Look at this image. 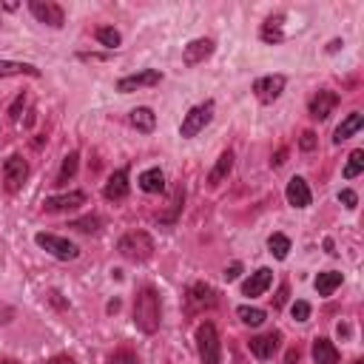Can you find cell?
Returning a JSON list of instances; mask_svg holds the SVG:
<instances>
[{"instance_id": "cell-1", "label": "cell", "mask_w": 364, "mask_h": 364, "mask_svg": "<svg viewBox=\"0 0 364 364\" xmlns=\"http://www.w3.org/2000/svg\"><path fill=\"white\" fill-rule=\"evenodd\" d=\"M160 319H163V305H160V294L154 287H142L134 302V325L142 333H157L160 330Z\"/></svg>"}, {"instance_id": "cell-2", "label": "cell", "mask_w": 364, "mask_h": 364, "mask_svg": "<svg viewBox=\"0 0 364 364\" xmlns=\"http://www.w3.org/2000/svg\"><path fill=\"white\" fill-rule=\"evenodd\" d=\"M117 251L123 259L128 262H145V259H151L154 256V239L151 234H145V231H128L120 242H117Z\"/></svg>"}, {"instance_id": "cell-3", "label": "cell", "mask_w": 364, "mask_h": 364, "mask_svg": "<svg viewBox=\"0 0 364 364\" xmlns=\"http://www.w3.org/2000/svg\"><path fill=\"white\" fill-rule=\"evenodd\" d=\"M196 353L202 364H220L222 361V344H220V333L211 322H202L196 327Z\"/></svg>"}, {"instance_id": "cell-4", "label": "cell", "mask_w": 364, "mask_h": 364, "mask_svg": "<svg viewBox=\"0 0 364 364\" xmlns=\"http://www.w3.org/2000/svg\"><path fill=\"white\" fill-rule=\"evenodd\" d=\"M34 242H37L46 253H51L54 259H63V262L77 259V256H80V251H77V245H75V242H68V239H63V237H57V234H46V231H40V234L34 237Z\"/></svg>"}, {"instance_id": "cell-5", "label": "cell", "mask_w": 364, "mask_h": 364, "mask_svg": "<svg viewBox=\"0 0 364 364\" xmlns=\"http://www.w3.org/2000/svg\"><path fill=\"white\" fill-rule=\"evenodd\" d=\"M211 120H213V100H205V103L194 106V108L185 114V120H182V125H180V134H182L185 139H191V137H196Z\"/></svg>"}, {"instance_id": "cell-6", "label": "cell", "mask_w": 364, "mask_h": 364, "mask_svg": "<svg viewBox=\"0 0 364 364\" xmlns=\"http://www.w3.org/2000/svg\"><path fill=\"white\" fill-rule=\"evenodd\" d=\"M26 177H29L26 160H23L20 154H12V157L4 163V182H6V191H9V194L20 191L23 182H26Z\"/></svg>"}, {"instance_id": "cell-7", "label": "cell", "mask_w": 364, "mask_h": 364, "mask_svg": "<svg viewBox=\"0 0 364 364\" xmlns=\"http://www.w3.org/2000/svg\"><path fill=\"white\" fill-rule=\"evenodd\" d=\"M29 12H32L40 23L51 26V29H60V26L65 23V12H63V6L51 4V0H32V4H29Z\"/></svg>"}, {"instance_id": "cell-8", "label": "cell", "mask_w": 364, "mask_h": 364, "mask_svg": "<svg viewBox=\"0 0 364 364\" xmlns=\"http://www.w3.org/2000/svg\"><path fill=\"white\" fill-rule=\"evenodd\" d=\"M284 83H287V80H284V75H268V77H259V80L253 83V92H256L259 103L270 106V103H276V100L282 97Z\"/></svg>"}, {"instance_id": "cell-9", "label": "cell", "mask_w": 364, "mask_h": 364, "mask_svg": "<svg viewBox=\"0 0 364 364\" xmlns=\"http://www.w3.org/2000/svg\"><path fill=\"white\" fill-rule=\"evenodd\" d=\"M163 80V75L157 68H145V71H137V75H128L117 83V92L128 94V92H137V89H145V86H157Z\"/></svg>"}, {"instance_id": "cell-10", "label": "cell", "mask_w": 364, "mask_h": 364, "mask_svg": "<svg viewBox=\"0 0 364 364\" xmlns=\"http://www.w3.org/2000/svg\"><path fill=\"white\" fill-rule=\"evenodd\" d=\"M216 305V290L205 282H194L188 287V308L191 310H205V308H213Z\"/></svg>"}, {"instance_id": "cell-11", "label": "cell", "mask_w": 364, "mask_h": 364, "mask_svg": "<svg viewBox=\"0 0 364 364\" xmlns=\"http://www.w3.org/2000/svg\"><path fill=\"white\" fill-rule=\"evenodd\" d=\"M213 49H216V43L211 37H196V40H191L185 46L182 60H185V65H199V63H205L213 54Z\"/></svg>"}, {"instance_id": "cell-12", "label": "cell", "mask_w": 364, "mask_h": 364, "mask_svg": "<svg viewBox=\"0 0 364 364\" xmlns=\"http://www.w3.org/2000/svg\"><path fill=\"white\" fill-rule=\"evenodd\" d=\"M103 196H106L108 202H123V199L128 196V168H117V171L108 177V182H106V188H103Z\"/></svg>"}, {"instance_id": "cell-13", "label": "cell", "mask_w": 364, "mask_h": 364, "mask_svg": "<svg viewBox=\"0 0 364 364\" xmlns=\"http://www.w3.org/2000/svg\"><path fill=\"white\" fill-rule=\"evenodd\" d=\"M80 205H86V194H83V191H68V194H63V196H49V199L43 202V208L51 211V213L75 211V208H80Z\"/></svg>"}, {"instance_id": "cell-14", "label": "cell", "mask_w": 364, "mask_h": 364, "mask_svg": "<svg viewBox=\"0 0 364 364\" xmlns=\"http://www.w3.org/2000/svg\"><path fill=\"white\" fill-rule=\"evenodd\" d=\"M279 341H282V333H268V336H253V339L248 341V347H251V353H253L259 361H268V358L279 350Z\"/></svg>"}, {"instance_id": "cell-15", "label": "cell", "mask_w": 364, "mask_h": 364, "mask_svg": "<svg viewBox=\"0 0 364 364\" xmlns=\"http://www.w3.org/2000/svg\"><path fill=\"white\" fill-rule=\"evenodd\" d=\"M284 196H287V202L294 205V208H308L313 202V194H310V188H308V182L302 177H294V180L287 182Z\"/></svg>"}, {"instance_id": "cell-16", "label": "cell", "mask_w": 364, "mask_h": 364, "mask_svg": "<svg viewBox=\"0 0 364 364\" xmlns=\"http://www.w3.org/2000/svg\"><path fill=\"white\" fill-rule=\"evenodd\" d=\"M270 284H273V270H270V268H259V270L251 273V279L242 284V294L253 299V296H262Z\"/></svg>"}, {"instance_id": "cell-17", "label": "cell", "mask_w": 364, "mask_h": 364, "mask_svg": "<svg viewBox=\"0 0 364 364\" xmlns=\"http://www.w3.org/2000/svg\"><path fill=\"white\" fill-rule=\"evenodd\" d=\"M336 106H339V94L325 89V92H319V94L310 100V117H313V120H327Z\"/></svg>"}, {"instance_id": "cell-18", "label": "cell", "mask_w": 364, "mask_h": 364, "mask_svg": "<svg viewBox=\"0 0 364 364\" xmlns=\"http://www.w3.org/2000/svg\"><path fill=\"white\" fill-rule=\"evenodd\" d=\"M361 125H364V114H361V111H350V114L341 120V125L336 128L333 142H336V145H341V142H344V139H350L356 131H361Z\"/></svg>"}, {"instance_id": "cell-19", "label": "cell", "mask_w": 364, "mask_h": 364, "mask_svg": "<svg viewBox=\"0 0 364 364\" xmlns=\"http://www.w3.org/2000/svg\"><path fill=\"white\" fill-rule=\"evenodd\" d=\"M234 160H237V157H234V151H231V149H228V151H222V154H220V160H216V165H213V168H211V174H208V182H211V185H220L222 180H228V174L234 171Z\"/></svg>"}, {"instance_id": "cell-20", "label": "cell", "mask_w": 364, "mask_h": 364, "mask_svg": "<svg viewBox=\"0 0 364 364\" xmlns=\"http://www.w3.org/2000/svg\"><path fill=\"white\" fill-rule=\"evenodd\" d=\"M128 120H131V125H134L137 131H142V134H151V131L157 128V114H154L151 108H145V106L134 108V111L128 114Z\"/></svg>"}, {"instance_id": "cell-21", "label": "cell", "mask_w": 364, "mask_h": 364, "mask_svg": "<svg viewBox=\"0 0 364 364\" xmlns=\"http://www.w3.org/2000/svg\"><path fill=\"white\" fill-rule=\"evenodd\" d=\"M18 75H29V77H40V68L32 63H15V60H0V77H18Z\"/></svg>"}, {"instance_id": "cell-22", "label": "cell", "mask_w": 364, "mask_h": 364, "mask_svg": "<svg viewBox=\"0 0 364 364\" xmlns=\"http://www.w3.org/2000/svg\"><path fill=\"white\" fill-rule=\"evenodd\" d=\"M313 361L316 364H339V350L330 339H316L313 341Z\"/></svg>"}, {"instance_id": "cell-23", "label": "cell", "mask_w": 364, "mask_h": 364, "mask_svg": "<svg viewBox=\"0 0 364 364\" xmlns=\"http://www.w3.org/2000/svg\"><path fill=\"white\" fill-rule=\"evenodd\" d=\"M139 188L145 191V194H160L163 188H165V174L160 171V168H149V171H142L139 174Z\"/></svg>"}, {"instance_id": "cell-24", "label": "cell", "mask_w": 364, "mask_h": 364, "mask_svg": "<svg viewBox=\"0 0 364 364\" xmlns=\"http://www.w3.org/2000/svg\"><path fill=\"white\" fill-rule=\"evenodd\" d=\"M282 15H276V18H268L265 23H262V29H259V37L265 40V43H282L284 40V32H282Z\"/></svg>"}, {"instance_id": "cell-25", "label": "cell", "mask_w": 364, "mask_h": 364, "mask_svg": "<svg viewBox=\"0 0 364 364\" xmlns=\"http://www.w3.org/2000/svg\"><path fill=\"white\" fill-rule=\"evenodd\" d=\"M339 284H341V273H339V270H327V273H319V276H316L319 296H330Z\"/></svg>"}, {"instance_id": "cell-26", "label": "cell", "mask_w": 364, "mask_h": 364, "mask_svg": "<svg viewBox=\"0 0 364 364\" xmlns=\"http://www.w3.org/2000/svg\"><path fill=\"white\" fill-rule=\"evenodd\" d=\"M77 165H80V154L77 151H71L63 157V165H60V174H57V185H65L71 177L77 174Z\"/></svg>"}, {"instance_id": "cell-27", "label": "cell", "mask_w": 364, "mask_h": 364, "mask_svg": "<svg viewBox=\"0 0 364 364\" xmlns=\"http://www.w3.org/2000/svg\"><path fill=\"white\" fill-rule=\"evenodd\" d=\"M361 171H364V151H361V149H356V151L347 157V165H344V180H356Z\"/></svg>"}, {"instance_id": "cell-28", "label": "cell", "mask_w": 364, "mask_h": 364, "mask_svg": "<svg viewBox=\"0 0 364 364\" xmlns=\"http://www.w3.org/2000/svg\"><path fill=\"white\" fill-rule=\"evenodd\" d=\"M268 248H270V253H273L276 259H287V253H290V239H287L284 234H270Z\"/></svg>"}, {"instance_id": "cell-29", "label": "cell", "mask_w": 364, "mask_h": 364, "mask_svg": "<svg viewBox=\"0 0 364 364\" xmlns=\"http://www.w3.org/2000/svg\"><path fill=\"white\" fill-rule=\"evenodd\" d=\"M237 316L248 325V327H259V325H265V310H259V308H248V305H242L239 310H237Z\"/></svg>"}, {"instance_id": "cell-30", "label": "cell", "mask_w": 364, "mask_h": 364, "mask_svg": "<svg viewBox=\"0 0 364 364\" xmlns=\"http://www.w3.org/2000/svg\"><path fill=\"white\" fill-rule=\"evenodd\" d=\"M97 43H100V46H106V49H117V46L123 43V37H120V32H117V29H111V26H100V29H97Z\"/></svg>"}, {"instance_id": "cell-31", "label": "cell", "mask_w": 364, "mask_h": 364, "mask_svg": "<svg viewBox=\"0 0 364 364\" xmlns=\"http://www.w3.org/2000/svg\"><path fill=\"white\" fill-rule=\"evenodd\" d=\"M71 228H77L83 234H97L100 231V220H97V216H86V220H75V222H71Z\"/></svg>"}, {"instance_id": "cell-32", "label": "cell", "mask_w": 364, "mask_h": 364, "mask_svg": "<svg viewBox=\"0 0 364 364\" xmlns=\"http://www.w3.org/2000/svg\"><path fill=\"white\" fill-rule=\"evenodd\" d=\"M108 364H139V358H137L134 350H114L111 358H108Z\"/></svg>"}, {"instance_id": "cell-33", "label": "cell", "mask_w": 364, "mask_h": 364, "mask_svg": "<svg viewBox=\"0 0 364 364\" xmlns=\"http://www.w3.org/2000/svg\"><path fill=\"white\" fill-rule=\"evenodd\" d=\"M290 316H294V322H308L310 319V305L308 302H294V308H290Z\"/></svg>"}, {"instance_id": "cell-34", "label": "cell", "mask_w": 364, "mask_h": 364, "mask_svg": "<svg viewBox=\"0 0 364 364\" xmlns=\"http://www.w3.org/2000/svg\"><path fill=\"white\" fill-rule=\"evenodd\" d=\"M339 202H341L344 208H350V211H353V208L358 205V194H356V191H350V188H344V191H339Z\"/></svg>"}, {"instance_id": "cell-35", "label": "cell", "mask_w": 364, "mask_h": 364, "mask_svg": "<svg viewBox=\"0 0 364 364\" xmlns=\"http://www.w3.org/2000/svg\"><path fill=\"white\" fill-rule=\"evenodd\" d=\"M299 149H302V151H313V149H316V134H313V131H305V134H302Z\"/></svg>"}, {"instance_id": "cell-36", "label": "cell", "mask_w": 364, "mask_h": 364, "mask_svg": "<svg viewBox=\"0 0 364 364\" xmlns=\"http://www.w3.org/2000/svg\"><path fill=\"white\" fill-rule=\"evenodd\" d=\"M23 106H26V94H20V97L12 103V108H9V117H12V120H20V111H23Z\"/></svg>"}, {"instance_id": "cell-37", "label": "cell", "mask_w": 364, "mask_h": 364, "mask_svg": "<svg viewBox=\"0 0 364 364\" xmlns=\"http://www.w3.org/2000/svg\"><path fill=\"white\" fill-rule=\"evenodd\" d=\"M15 319V308H9L6 302H0V325H9Z\"/></svg>"}, {"instance_id": "cell-38", "label": "cell", "mask_w": 364, "mask_h": 364, "mask_svg": "<svg viewBox=\"0 0 364 364\" xmlns=\"http://www.w3.org/2000/svg\"><path fill=\"white\" fill-rule=\"evenodd\" d=\"M239 273H242V265H231V268L225 270V279L234 282V279H239Z\"/></svg>"}, {"instance_id": "cell-39", "label": "cell", "mask_w": 364, "mask_h": 364, "mask_svg": "<svg viewBox=\"0 0 364 364\" xmlns=\"http://www.w3.org/2000/svg\"><path fill=\"white\" fill-rule=\"evenodd\" d=\"M284 296H287V287L282 284V287H279V296H276V308H282V305H284Z\"/></svg>"}, {"instance_id": "cell-40", "label": "cell", "mask_w": 364, "mask_h": 364, "mask_svg": "<svg viewBox=\"0 0 364 364\" xmlns=\"http://www.w3.org/2000/svg\"><path fill=\"white\" fill-rule=\"evenodd\" d=\"M296 361H299V350H290L287 358H284V364H296Z\"/></svg>"}, {"instance_id": "cell-41", "label": "cell", "mask_w": 364, "mask_h": 364, "mask_svg": "<svg viewBox=\"0 0 364 364\" xmlns=\"http://www.w3.org/2000/svg\"><path fill=\"white\" fill-rule=\"evenodd\" d=\"M339 49H341V40H333V43L327 46V51H339Z\"/></svg>"}, {"instance_id": "cell-42", "label": "cell", "mask_w": 364, "mask_h": 364, "mask_svg": "<svg viewBox=\"0 0 364 364\" xmlns=\"http://www.w3.org/2000/svg\"><path fill=\"white\" fill-rule=\"evenodd\" d=\"M282 163H284V151H279V154H276V160H273V165H282Z\"/></svg>"}, {"instance_id": "cell-43", "label": "cell", "mask_w": 364, "mask_h": 364, "mask_svg": "<svg viewBox=\"0 0 364 364\" xmlns=\"http://www.w3.org/2000/svg\"><path fill=\"white\" fill-rule=\"evenodd\" d=\"M49 364H71V358H51Z\"/></svg>"}, {"instance_id": "cell-44", "label": "cell", "mask_w": 364, "mask_h": 364, "mask_svg": "<svg viewBox=\"0 0 364 364\" xmlns=\"http://www.w3.org/2000/svg\"><path fill=\"white\" fill-rule=\"evenodd\" d=\"M4 364H18V361H12V358H9V361H4Z\"/></svg>"}, {"instance_id": "cell-45", "label": "cell", "mask_w": 364, "mask_h": 364, "mask_svg": "<svg viewBox=\"0 0 364 364\" xmlns=\"http://www.w3.org/2000/svg\"><path fill=\"white\" fill-rule=\"evenodd\" d=\"M353 364H364V361H353Z\"/></svg>"}]
</instances>
